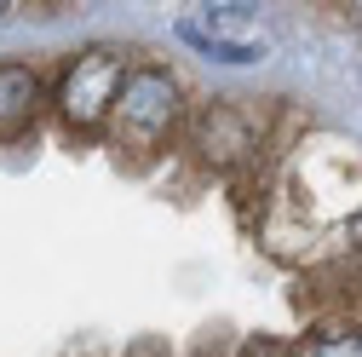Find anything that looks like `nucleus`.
Wrapping results in <instances>:
<instances>
[{
	"mask_svg": "<svg viewBox=\"0 0 362 357\" xmlns=\"http://www.w3.org/2000/svg\"><path fill=\"white\" fill-rule=\"evenodd\" d=\"M127 64L121 52L110 47H93V52H81L64 81H58V104H64V121L69 127H98L104 115H115V98H121V86H127Z\"/></svg>",
	"mask_w": 362,
	"mask_h": 357,
	"instance_id": "1",
	"label": "nucleus"
},
{
	"mask_svg": "<svg viewBox=\"0 0 362 357\" xmlns=\"http://www.w3.org/2000/svg\"><path fill=\"white\" fill-rule=\"evenodd\" d=\"M6 12H12V6H6V0H0V18H6Z\"/></svg>",
	"mask_w": 362,
	"mask_h": 357,
	"instance_id": "11",
	"label": "nucleus"
},
{
	"mask_svg": "<svg viewBox=\"0 0 362 357\" xmlns=\"http://www.w3.org/2000/svg\"><path fill=\"white\" fill-rule=\"evenodd\" d=\"M345 237H351V242L362 248V213H356V219H351V225H345Z\"/></svg>",
	"mask_w": 362,
	"mask_h": 357,
	"instance_id": "8",
	"label": "nucleus"
},
{
	"mask_svg": "<svg viewBox=\"0 0 362 357\" xmlns=\"http://www.w3.org/2000/svg\"><path fill=\"white\" fill-rule=\"evenodd\" d=\"M310 357H362V334H328L310 346Z\"/></svg>",
	"mask_w": 362,
	"mask_h": 357,
	"instance_id": "6",
	"label": "nucleus"
},
{
	"mask_svg": "<svg viewBox=\"0 0 362 357\" xmlns=\"http://www.w3.org/2000/svg\"><path fill=\"white\" fill-rule=\"evenodd\" d=\"M196 156L202 162H213V167H236L242 156H253L259 150V121L236 104V98H218V104H207L202 110V121H196Z\"/></svg>",
	"mask_w": 362,
	"mask_h": 357,
	"instance_id": "4",
	"label": "nucleus"
},
{
	"mask_svg": "<svg viewBox=\"0 0 362 357\" xmlns=\"http://www.w3.org/2000/svg\"><path fill=\"white\" fill-rule=\"evenodd\" d=\"M178 115V81L167 69H132L121 98H115V121L132 144H156Z\"/></svg>",
	"mask_w": 362,
	"mask_h": 357,
	"instance_id": "2",
	"label": "nucleus"
},
{
	"mask_svg": "<svg viewBox=\"0 0 362 357\" xmlns=\"http://www.w3.org/2000/svg\"><path fill=\"white\" fill-rule=\"evenodd\" d=\"M242 357H293L282 340H270V334H253L247 346H242Z\"/></svg>",
	"mask_w": 362,
	"mask_h": 357,
	"instance_id": "7",
	"label": "nucleus"
},
{
	"mask_svg": "<svg viewBox=\"0 0 362 357\" xmlns=\"http://www.w3.org/2000/svg\"><path fill=\"white\" fill-rule=\"evenodd\" d=\"M35 104H40V81H35V69H23V64H0V139L23 132L29 115H35Z\"/></svg>",
	"mask_w": 362,
	"mask_h": 357,
	"instance_id": "5",
	"label": "nucleus"
},
{
	"mask_svg": "<svg viewBox=\"0 0 362 357\" xmlns=\"http://www.w3.org/2000/svg\"><path fill=\"white\" fill-rule=\"evenodd\" d=\"M247 12L253 6H202V18H185L178 35H185L196 52L218 58V64H259L264 40L247 35Z\"/></svg>",
	"mask_w": 362,
	"mask_h": 357,
	"instance_id": "3",
	"label": "nucleus"
},
{
	"mask_svg": "<svg viewBox=\"0 0 362 357\" xmlns=\"http://www.w3.org/2000/svg\"><path fill=\"white\" fill-rule=\"evenodd\" d=\"M132 357H167L161 346H139V351H132Z\"/></svg>",
	"mask_w": 362,
	"mask_h": 357,
	"instance_id": "9",
	"label": "nucleus"
},
{
	"mask_svg": "<svg viewBox=\"0 0 362 357\" xmlns=\"http://www.w3.org/2000/svg\"><path fill=\"white\" fill-rule=\"evenodd\" d=\"M351 18H356V23H362V6H351Z\"/></svg>",
	"mask_w": 362,
	"mask_h": 357,
	"instance_id": "10",
	"label": "nucleus"
}]
</instances>
